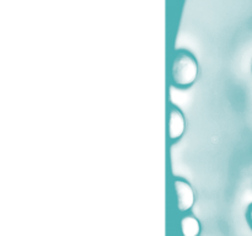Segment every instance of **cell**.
I'll list each match as a JSON object with an SVG mask.
<instances>
[{"mask_svg":"<svg viewBox=\"0 0 252 236\" xmlns=\"http://www.w3.org/2000/svg\"><path fill=\"white\" fill-rule=\"evenodd\" d=\"M246 220H248L249 225H250V228L252 229V204L249 206L248 213H246Z\"/></svg>","mask_w":252,"mask_h":236,"instance_id":"5b68a950","label":"cell"},{"mask_svg":"<svg viewBox=\"0 0 252 236\" xmlns=\"http://www.w3.org/2000/svg\"><path fill=\"white\" fill-rule=\"evenodd\" d=\"M184 236H199L201 234V223L193 215H186L181 220Z\"/></svg>","mask_w":252,"mask_h":236,"instance_id":"277c9868","label":"cell"},{"mask_svg":"<svg viewBox=\"0 0 252 236\" xmlns=\"http://www.w3.org/2000/svg\"><path fill=\"white\" fill-rule=\"evenodd\" d=\"M187 122L184 112L180 110L177 106L171 105L170 110V119H169V135L171 142H177L184 137L186 132Z\"/></svg>","mask_w":252,"mask_h":236,"instance_id":"3957f363","label":"cell"},{"mask_svg":"<svg viewBox=\"0 0 252 236\" xmlns=\"http://www.w3.org/2000/svg\"><path fill=\"white\" fill-rule=\"evenodd\" d=\"M174 187L176 192L177 209L181 213L191 210L192 206L196 203V192L192 184L182 177H175Z\"/></svg>","mask_w":252,"mask_h":236,"instance_id":"7a4b0ae2","label":"cell"},{"mask_svg":"<svg viewBox=\"0 0 252 236\" xmlns=\"http://www.w3.org/2000/svg\"><path fill=\"white\" fill-rule=\"evenodd\" d=\"M199 76V64L193 53L187 49H176L172 57L171 80L180 88H191Z\"/></svg>","mask_w":252,"mask_h":236,"instance_id":"6da1fadb","label":"cell"}]
</instances>
